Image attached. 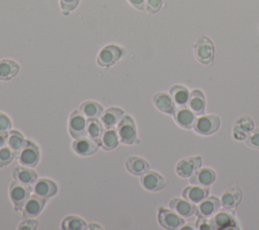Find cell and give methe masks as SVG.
<instances>
[{
    "instance_id": "1",
    "label": "cell",
    "mask_w": 259,
    "mask_h": 230,
    "mask_svg": "<svg viewBox=\"0 0 259 230\" xmlns=\"http://www.w3.org/2000/svg\"><path fill=\"white\" fill-rule=\"evenodd\" d=\"M194 56L202 65H209L214 60V46L212 41L205 36H199L193 45Z\"/></svg>"
},
{
    "instance_id": "2",
    "label": "cell",
    "mask_w": 259,
    "mask_h": 230,
    "mask_svg": "<svg viewBox=\"0 0 259 230\" xmlns=\"http://www.w3.org/2000/svg\"><path fill=\"white\" fill-rule=\"evenodd\" d=\"M221 127V118L217 113L201 114L195 121L193 131L199 136H210Z\"/></svg>"
},
{
    "instance_id": "3",
    "label": "cell",
    "mask_w": 259,
    "mask_h": 230,
    "mask_svg": "<svg viewBox=\"0 0 259 230\" xmlns=\"http://www.w3.org/2000/svg\"><path fill=\"white\" fill-rule=\"evenodd\" d=\"M117 134L119 142L125 145H133L138 142L137 127L131 116H123L120 122L117 124Z\"/></svg>"
},
{
    "instance_id": "4",
    "label": "cell",
    "mask_w": 259,
    "mask_h": 230,
    "mask_svg": "<svg viewBox=\"0 0 259 230\" xmlns=\"http://www.w3.org/2000/svg\"><path fill=\"white\" fill-rule=\"evenodd\" d=\"M39 157V148L30 140H25L22 149L17 154V159L20 165L29 168H33L38 164Z\"/></svg>"
},
{
    "instance_id": "5",
    "label": "cell",
    "mask_w": 259,
    "mask_h": 230,
    "mask_svg": "<svg viewBox=\"0 0 259 230\" xmlns=\"http://www.w3.org/2000/svg\"><path fill=\"white\" fill-rule=\"evenodd\" d=\"M255 128L254 120L249 114L239 116L232 127L233 138L237 141H245Z\"/></svg>"
},
{
    "instance_id": "6",
    "label": "cell",
    "mask_w": 259,
    "mask_h": 230,
    "mask_svg": "<svg viewBox=\"0 0 259 230\" xmlns=\"http://www.w3.org/2000/svg\"><path fill=\"white\" fill-rule=\"evenodd\" d=\"M202 165V157L199 155L188 156L179 160L175 166V172L182 178L191 177Z\"/></svg>"
},
{
    "instance_id": "7",
    "label": "cell",
    "mask_w": 259,
    "mask_h": 230,
    "mask_svg": "<svg viewBox=\"0 0 259 230\" xmlns=\"http://www.w3.org/2000/svg\"><path fill=\"white\" fill-rule=\"evenodd\" d=\"M30 193H31V186L21 184L15 180H13L10 183L9 197L13 203L15 211L22 210L24 204L30 197Z\"/></svg>"
},
{
    "instance_id": "8",
    "label": "cell",
    "mask_w": 259,
    "mask_h": 230,
    "mask_svg": "<svg viewBox=\"0 0 259 230\" xmlns=\"http://www.w3.org/2000/svg\"><path fill=\"white\" fill-rule=\"evenodd\" d=\"M158 222L163 228L174 230L181 228L185 224V218L181 217L171 209L161 207L158 211Z\"/></svg>"
},
{
    "instance_id": "9",
    "label": "cell",
    "mask_w": 259,
    "mask_h": 230,
    "mask_svg": "<svg viewBox=\"0 0 259 230\" xmlns=\"http://www.w3.org/2000/svg\"><path fill=\"white\" fill-rule=\"evenodd\" d=\"M123 50L115 45H107L103 47L98 56H97V64L100 67L108 68L112 65H114L122 56Z\"/></svg>"
},
{
    "instance_id": "10",
    "label": "cell",
    "mask_w": 259,
    "mask_h": 230,
    "mask_svg": "<svg viewBox=\"0 0 259 230\" xmlns=\"http://www.w3.org/2000/svg\"><path fill=\"white\" fill-rule=\"evenodd\" d=\"M87 122H88V119L79 109H74L70 114L69 123H68L70 135L74 139H78L83 136H86Z\"/></svg>"
},
{
    "instance_id": "11",
    "label": "cell",
    "mask_w": 259,
    "mask_h": 230,
    "mask_svg": "<svg viewBox=\"0 0 259 230\" xmlns=\"http://www.w3.org/2000/svg\"><path fill=\"white\" fill-rule=\"evenodd\" d=\"M210 222L213 229H229V228H236L239 229V225L237 223V219L235 215L233 214V210L224 209L219 210V212L215 213L213 217L210 218Z\"/></svg>"
},
{
    "instance_id": "12",
    "label": "cell",
    "mask_w": 259,
    "mask_h": 230,
    "mask_svg": "<svg viewBox=\"0 0 259 230\" xmlns=\"http://www.w3.org/2000/svg\"><path fill=\"white\" fill-rule=\"evenodd\" d=\"M141 185L148 191L156 193L162 190L166 186L165 177L156 171H147L140 177Z\"/></svg>"
},
{
    "instance_id": "13",
    "label": "cell",
    "mask_w": 259,
    "mask_h": 230,
    "mask_svg": "<svg viewBox=\"0 0 259 230\" xmlns=\"http://www.w3.org/2000/svg\"><path fill=\"white\" fill-rule=\"evenodd\" d=\"M173 118L175 123L182 129L190 130L193 128L197 116L190 109L188 105L183 106H176L173 112Z\"/></svg>"
},
{
    "instance_id": "14",
    "label": "cell",
    "mask_w": 259,
    "mask_h": 230,
    "mask_svg": "<svg viewBox=\"0 0 259 230\" xmlns=\"http://www.w3.org/2000/svg\"><path fill=\"white\" fill-rule=\"evenodd\" d=\"M243 198V191L237 184L229 186L221 197V205L224 209L235 210L241 203Z\"/></svg>"
},
{
    "instance_id": "15",
    "label": "cell",
    "mask_w": 259,
    "mask_h": 230,
    "mask_svg": "<svg viewBox=\"0 0 259 230\" xmlns=\"http://www.w3.org/2000/svg\"><path fill=\"white\" fill-rule=\"evenodd\" d=\"M99 147H101V146L98 142L94 141L93 139H91L87 136H83L81 138L75 139L72 144L73 150L75 151V153H77L80 156L93 155L94 153L97 152Z\"/></svg>"
},
{
    "instance_id": "16",
    "label": "cell",
    "mask_w": 259,
    "mask_h": 230,
    "mask_svg": "<svg viewBox=\"0 0 259 230\" xmlns=\"http://www.w3.org/2000/svg\"><path fill=\"white\" fill-rule=\"evenodd\" d=\"M169 208L183 218H190L196 215L197 206L184 198H172L169 201Z\"/></svg>"
},
{
    "instance_id": "17",
    "label": "cell",
    "mask_w": 259,
    "mask_h": 230,
    "mask_svg": "<svg viewBox=\"0 0 259 230\" xmlns=\"http://www.w3.org/2000/svg\"><path fill=\"white\" fill-rule=\"evenodd\" d=\"M221 207H222L221 200H219L217 197L214 196L206 197L204 200L198 203L196 215L201 218L210 219L215 215L217 212H219Z\"/></svg>"
},
{
    "instance_id": "18",
    "label": "cell",
    "mask_w": 259,
    "mask_h": 230,
    "mask_svg": "<svg viewBox=\"0 0 259 230\" xmlns=\"http://www.w3.org/2000/svg\"><path fill=\"white\" fill-rule=\"evenodd\" d=\"M217 179L215 171L207 166L200 167L191 177H189V183L200 185V186H210Z\"/></svg>"
},
{
    "instance_id": "19",
    "label": "cell",
    "mask_w": 259,
    "mask_h": 230,
    "mask_svg": "<svg viewBox=\"0 0 259 230\" xmlns=\"http://www.w3.org/2000/svg\"><path fill=\"white\" fill-rule=\"evenodd\" d=\"M46 205V199L36 196H30L22 208L23 218H34L39 215Z\"/></svg>"
},
{
    "instance_id": "20",
    "label": "cell",
    "mask_w": 259,
    "mask_h": 230,
    "mask_svg": "<svg viewBox=\"0 0 259 230\" xmlns=\"http://www.w3.org/2000/svg\"><path fill=\"white\" fill-rule=\"evenodd\" d=\"M125 168L126 170L136 176H141L144 173H146L147 171L150 170V164L149 162L140 156H128L125 159Z\"/></svg>"
},
{
    "instance_id": "21",
    "label": "cell",
    "mask_w": 259,
    "mask_h": 230,
    "mask_svg": "<svg viewBox=\"0 0 259 230\" xmlns=\"http://www.w3.org/2000/svg\"><path fill=\"white\" fill-rule=\"evenodd\" d=\"M12 177H13V180H15L21 184L31 186L32 184H34L36 182L37 173L29 167L20 165V166L14 167V169L12 171Z\"/></svg>"
},
{
    "instance_id": "22",
    "label": "cell",
    "mask_w": 259,
    "mask_h": 230,
    "mask_svg": "<svg viewBox=\"0 0 259 230\" xmlns=\"http://www.w3.org/2000/svg\"><path fill=\"white\" fill-rule=\"evenodd\" d=\"M153 104L159 111L166 114H173L176 107L171 95L164 91L157 92L153 96Z\"/></svg>"
},
{
    "instance_id": "23",
    "label": "cell",
    "mask_w": 259,
    "mask_h": 230,
    "mask_svg": "<svg viewBox=\"0 0 259 230\" xmlns=\"http://www.w3.org/2000/svg\"><path fill=\"white\" fill-rule=\"evenodd\" d=\"M209 195V188L206 186H200L191 184L183 188L182 198L188 200L193 204H198Z\"/></svg>"
},
{
    "instance_id": "24",
    "label": "cell",
    "mask_w": 259,
    "mask_h": 230,
    "mask_svg": "<svg viewBox=\"0 0 259 230\" xmlns=\"http://www.w3.org/2000/svg\"><path fill=\"white\" fill-rule=\"evenodd\" d=\"M34 194L40 198L49 199L55 196L58 191V185L55 181L48 178H40L34 183Z\"/></svg>"
},
{
    "instance_id": "25",
    "label": "cell",
    "mask_w": 259,
    "mask_h": 230,
    "mask_svg": "<svg viewBox=\"0 0 259 230\" xmlns=\"http://www.w3.org/2000/svg\"><path fill=\"white\" fill-rule=\"evenodd\" d=\"M187 105L190 107L192 111H194L196 116L203 114L206 107V100H205L204 93L200 89H193L190 92Z\"/></svg>"
},
{
    "instance_id": "26",
    "label": "cell",
    "mask_w": 259,
    "mask_h": 230,
    "mask_svg": "<svg viewBox=\"0 0 259 230\" xmlns=\"http://www.w3.org/2000/svg\"><path fill=\"white\" fill-rule=\"evenodd\" d=\"M123 116L124 111L121 108L111 106L103 111L102 116L100 117V121L104 128H114L123 118Z\"/></svg>"
},
{
    "instance_id": "27",
    "label": "cell",
    "mask_w": 259,
    "mask_h": 230,
    "mask_svg": "<svg viewBox=\"0 0 259 230\" xmlns=\"http://www.w3.org/2000/svg\"><path fill=\"white\" fill-rule=\"evenodd\" d=\"M169 94L171 95L176 106L187 105L190 92L185 86L180 84H174L169 88Z\"/></svg>"
},
{
    "instance_id": "28",
    "label": "cell",
    "mask_w": 259,
    "mask_h": 230,
    "mask_svg": "<svg viewBox=\"0 0 259 230\" xmlns=\"http://www.w3.org/2000/svg\"><path fill=\"white\" fill-rule=\"evenodd\" d=\"M19 65L9 59L0 60V80L7 81L14 78L19 72Z\"/></svg>"
},
{
    "instance_id": "29",
    "label": "cell",
    "mask_w": 259,
    "mask_h": 230,
    "mask_svg": "<svg viewBox=\"0 0 259 230\" xmlns=\"http://www.w3.org/2000/svg\"><path fill=\"white\" fill-rule=\"evenodd\" d=\"M119 143V137L117 130L114 128H104L102 137H101V148L105 151L113 150L117 147Z\"/></svg>"
},
{
    "instance_id": "30",
    "label": "cell",
    "mask_w": 259,
    "mask_h": 230,
    "mask_svg": "<svg viewBox=\"0 0 259 230\" xmlns=\"http://www.w3.org/2000/svg\"><path fill=\"white\" fill-rule=\"evenodd\" d=\"M79 110L89 119H99L103 113V107L100 103L94 100H86L80 104Z\"/></svg>"
},
{
    "instance_id": "31",
    "label": "cell",
    "mask_w": 259,
    "mask_h": 230,
    "mask_svg": "<svg viewBox=\"0 0 259 230\" xmlns=\"http://www.w3.org/2000/svg\"><path fill=\"white\" fill-rule=\"evenodd\" d=\"M104 131V126L98 119H89L87 122L86 136L98 142L101 146V137Z\"/></svg>"
},
{
    "instance_id": "32",
    "label": "cell",
    "mask_w": 259,
    "mask_h": 230,
    "mask_svg": "<svg viewBox=\"0 0 259 230\" xmlns=\"http://www.w3.org/2000/svg\"><path fill=\"white\" fill-rule=\"evenodd\" d=\"M24 143H25V139L20 132L16 130H10L7 132L6 144L15 153L16 156L19 153V151L22 149Z\"/></svg>"
},
{
    "instance_id": "33",
    "label": "cell",
    "mask_w": 259,
    "mask_h": 230,
    "mask_svg": "<svg viewBox=\"0 0 259 230\" xmlns=\"http://www.w3.org/2000/svg\"><path fill=\"white\" fill-rule=\"evenodd\" d=\"M61 227L64 230H85L88 228L86 222L82 218L74 215L65 217L62 221Z\"/></svg>"
},
{
    "instance_id": "34",
    "label": "cell",
    "mask_w": 259,
    "mask_h": 230,
    "mask_svg": "<svg viewBox=\"0 0 259 230\" xmlns=\"http://www.w3.org/2000/svg\"><path fill=\"white\" fill-rule=\"evenodd\" d=\"M15 156V153L8 146H3L0 148V168L9 165Z\"/></svg>"
},
{
    "instance_id": "35",
    "label": "cell",
    "mask_w": 259,
    "mask_h": 230,
    "mask_svg": "<svg viewBox=\"0 0 259 230\" xmlns=\"http://www.w3.org/2000/svg\"><path fill=\"white\" fill-rule=\"evenodd\" d=\"M245 144L253 149H259V128H254L251 134L246 138Z\"/></svg>"
},
{
    "instance_id": "36",
    "label": "cell",
    "mask_w": 259,
    "mask_h": 230,
    "mask_svg": "<svg viewBox=\"0 0 259 230\" xmlns=\"http://www.w3.org/2000/svg\"><path fill=\"white\" fill-rule=\"evenodd\" d=\"M38 226V221L34 218H23V220L18 224V229L20 230H34Z\"/></svg>"
},
{
    "instance_id": "37",
    "label": "cell",
    "mask_w": 259,
    "mask_h": 230,
    "mask_svg": "<svg viewBox=\"0 0 259 230\" xmlns=\"http://www.w3.org/2000/svg\"><path fill=\"white\" fill-rule=\"evenodd\" d=\"M80 0H60L62 11L65 15L69 14L71 11L77 8Z\"/></svg>"
},
{
    "instance_id": "38",
    "label": "cell",
    "mask_w": 259,
    "mask_h": 230,
    "mask_svg": "<svg viewBox=\"0 0 259 230\" xmlns=\"http://www.w3.org/2000/svg\"><path fill=\"white\" fill-rule=\"evenodd\" d=\"M162 6V0H146L145 9L148 13L154 14L160 10Z\"/></svg>"
},
{
    "instance_id": "39",
    "label": "cell",
    "mask_w": 259,
    "mask_h": 230,
    "mask_svg": "<svg viewBox=\"0 0 259 230\" xmlns=\"http://www.w3.org/2000/svg\"><path fill=\"white\" fill-rule=\"evenodd\" d=\"M11 128L12 123L10 118L5 113L0 112V133H7L11 130Z\"/></svg>"
},
{
    "instance_id": "40",
    "label": "cell",
    "mask_w": 259,
    "mask_h": 230,
    "mask_svg": "<svg viewBox=\"0 0 259 230\" xmlns=\"http://www.w3.org/2000/svg\"><path fill=\"white\" fill-rule=\"evenodd\" d=\"M196 228L197 229H213L210 219H206V218H201L198 217V220L196 222Z\"/></svg>"
},
{
    "instance_id": "41",
    "label": "cell",
    "mask_w": 259,
    "mask_h": 230,
    "mask_svg": "<svg viewBox=\"0 0 259 230\" xmlns=\"http://www.w3.org/2000/svg\"><path fill=\"white\" fill-rule=\"evenodd\" d=\"M132 6L138 10H144L146 6V0H127Z\"/></svg>"
},
{
    "instance_id": "42",
    "label": "cell",
    "mask_w": 259,
    "mask_h": 230,
    "mask_svg": "<svg viewBox=\"0 0 259 230\" xmlns=\"http://www.w3.org/2000/svg\"><path fill=\"white\" fill-rule=\"evenodd\" d=\"M7 141V133H0V148H2Z\"/></svg>"
},
{
    "instance_id": "43",
    "label": "cell",
    "mask_w": 259,
    "mask_h": 230,
    "mask_svg": "<svg viewBox=\"0 0 259 230\" xmlns=\"http://www.w3.org/2000/svg\"><path fill=\"white\" fill-rule=\"evenodd\" d=\"M88 229H102V227L96 223L88 224Z\"/></svg>"
}]
</instances>
